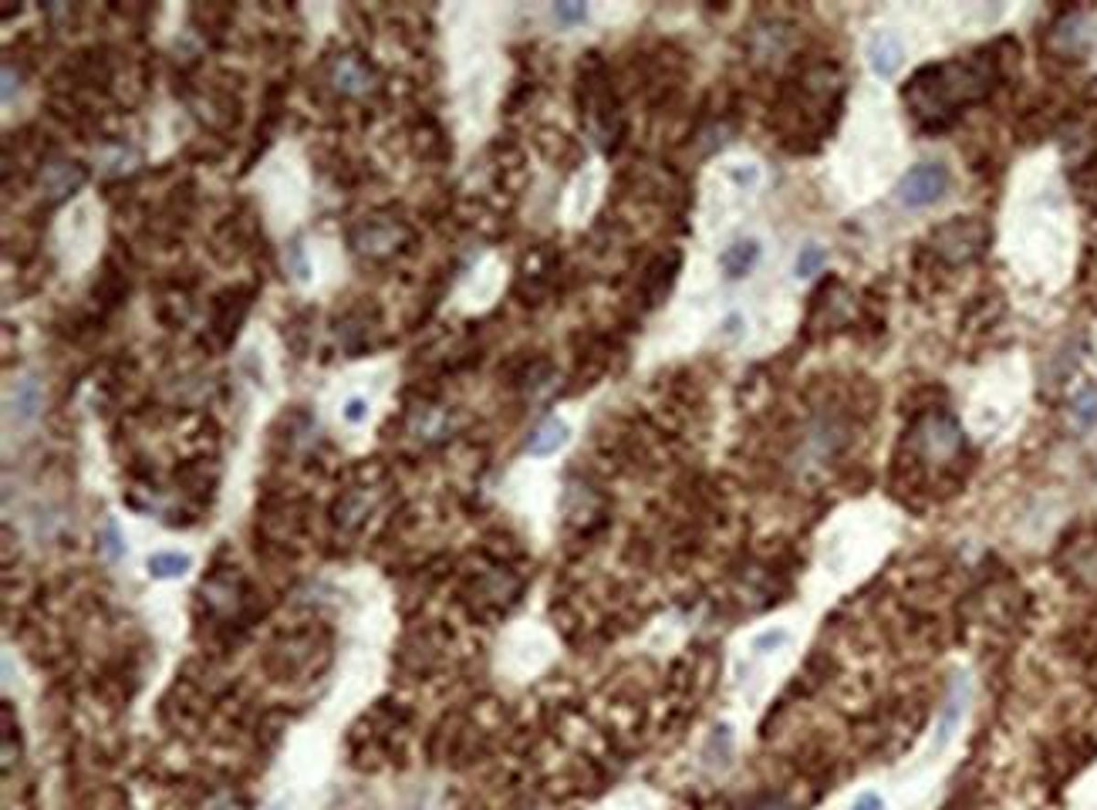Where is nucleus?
I'll return each instance as SVG.
<instances>
[{
  "label": "nucleus",
  "mask_w": 1097,
  "mask_h": 810,
  "mask_svg": "<svg viewBox=\"0 0 1097 810\" xmlns=\"http://www.w3.org/2000/svg\"><path fill=\"white\" fill-rule=\"evenodd\" d=\"M726 176H730L740 189H754L756 183H760V169L750 166V163H740V166H730V169H726Z\"/></svg>",
  "instance_id": "nucleus-13"
},
{
  "label": "nucleus",
  "mask_w": 1097,
  "mask_h": 810,
  "mask_svg": "<svg viewBox=\"0 0 1097 810\" xmlns=\"http://www.w3.org/2000/svg\"><path fill=\"white\" fill-rule=\"evenodd\" d=\"M193 567L186 554L179 551H159V554L149 557V574L159 577V581H169V577H183Z\"/></svg>",
  "instance_id": "nucleus-8"
},
{
  "label": "nucleus",
  "mask_w": 1097,
  "mask_h": 810,
  "mask_svg": "<svg viewBox=\"0 0 1097 810\" xmlns=\"http://www.w3.org/2000/svg\"><path fill=\"white\" fill-rule=\"evenodd\" d=\"M344 419H348V422H362V419H365V402H362V399H352V402H348V405H344Z\"/></svg>",
  "instance_id": "nucleus-17"
},
{
  "label": "nucleus",
  "mask_w": 1097,
  "mask_h": 810,
  "mask_svg": "<svg viewBox=\"0 0 1097 810\" xmlns=\"http://www.w3.org/2000/svg\"><path fill=\"white\" fill-rule=\"evenodd\" d=\"M756 260H760V240H736V244H730L726 250H723L720 267H723V274H726V278L740 280V278H746V274L754 270Z\"/></svg>",
  "instance_id": "nucleus-4"
},
{
  "label": "nucleus",
  "mask_w": 1097,
  "mask_h": 810,
  "mask_svg": "<svg viewBox=\"0 0 1097 810\" xmlns=\"http://www.w3.org/2000/svg\"><path fill=\"white\" fill-rule=\"evenodd\" d=\"M865 55H868V65H871V71H875L878 79H891L898 68H902L905 47H902V41H898V34H895V31H885V27H878V31L868 34Z\"/></svg>",
  "instance_id": "nucleus-2"
},
{
  "label": "nucleus",
  "mask_w": 1097,
  "mask_h": 810,
  "mask_svg": "<svg viewBox=\"0 0 1097 810\" xmlns=\"http://www.w3.org/2000/svg\"><path fill=\"white\" fill-rule=\"evenodd\" d=\"M820 264H824V250H820V247H804V250H800L797 254V264H794V274H797V278H814V274H817L820 270Z\"/></svg>",
  "instance_id": "nucleus-10"
},
{
  "label": "nucleus",
  "mask_w": 1097,
  "mask_h": 810,
  "mask_svg": "<svg viewBox=\"0 0 1097 810\" xmlns=\"http://www.w3.org/2000/svg\"><path fill=\"white\" fill-rule=\"evenodd\" d=\"M41 412V382L34 375H24L14 382L11 395H7V422L11 426H31Z\"/></svg>",
  "instance_id": "nucleus-3"
},
{
  "label": "nucleus",
  "mask_w": 1097,
  "mask_h": 810,
  "mask_svg": "<svg viewBox=\"0 0 1097 810\" xmlns=\"http://www.w3.org/2000/svg\"><path fill=\"white\" fill-rule=\"evenodd\" d=\"M567 433H571V429H567V422H561V419H543L541 426H537V433L531 436V443H527V453H531V456H551V453H557V449H561V446L567 443Z\"/></svg>",
  "instance_id": "nucleus-6"
},
{
  "label": "nucleus",
  "mask_w": 1097,
  "mask_h": 810,
  "mask_svg": "<svg viewBox=\"0 0 1097 810\" xmlns=\"http://www.w3.org/2000/svg\"><path fill=\"white\" fill-rule=\"evenodd\" d=\"M787 642V635L784 632H766L756 638V652H766V648H774V645H784Z\"/></svg>",
  "instance_id": "nucleus-15"
},
{
  "label": "nucleus",
  "mask_w": 1097,
  "mask_h": 810,
  "mask_svg": "<svg viewBox=\"0 0 1097 810\" xmlns=\"http://www.w3.org/2000/svg\"><path fill=\"white\" fill-rule=\"evenodd\" d=\"M334 81H338V89H344V91H362L368 85V68L352 55L338 58V65H334Z\"/></svg>",
  "instance_id": "nucleus-9"
},
{
  "label": "nucleus",
  "mask_w": 1097,
  "mask_h": 810,
  "mask_svg": "<svg viewBox=\"0 0 1097 810\" xmlns=\"http://www.w3.org/2000/svg\"><path fill=\"white\" fill-rule=\"evenodd\" d=\"M85 179H89V173L78 166V163H51V166L45 169V176H41V186H45V193H51L55 200H61L68 193H75Z\"/></svg>",
  "instance_id": "nucleus-5"
},
{
  "label": "nucleus",
  "mask_w": 1097,
  "mask_h": 810,
  "mask_svg": "<svg viewBox=\"0 0 1097 810\" xmlns=\"http://www.w3.org/2000/svg\"><path fill=\"white\" fill-rule=\"evenodd\" d=\"M585 7L581 4H557L554 7V17L561 24H575V21H585Z\"/></svg>",
  "instance_id": "nucleus-14"
},
{
  "label": "nucleus",
  "mask_w": 1097,
  "mask_h": 810,
  "mask_svg": "<svg viewBox=\"0 0 1097 810\" xmlns=\"http://www.w3.org/2000/svg\"><path fill=\"white\" fill-rule=\"evenodd\" d=\"M963 706H965V682H959V686L953 689V696H949L943 706V716H939V726H935V746L949 743L953 730L959 726V720H963Z\"/></svg>",
  "instance_id": "nucleus-7"
},
{
  "label": "nucleus",
  "mask_w": 1097,
  "mask_h": 810,
  "mask_svg": "<svg viewBox=\"0 0 1097 810\" xmlns=\"http://www.w3.org/2000/svg\"><path fill=\"white\" fill-rule=\"evenodd\" d=\"M4 81H7V85H4V101H11V95H14V71H11V65L4 68Z\"/></svg>",
  "instance_id": "nucleus-18"
},
{
  "label": "nucleus",
  "mask_w": 1097,
  "mask_h": 810,
  "mask_svg": "<svg viewBox=\"0 0 1097 810\" xmlns=\"http://www.w3.org/2000/svg\"><path fill=\"white\" fill-rule=\"evenodd\" d=\"M101 551H105V557H109V561H119V557H122V537H119V527H115V521H105V527H101Z\"/></svg>",
  "instance_id": "nucleus-11"
},
{
  "label": "nucleus",
  "mask_w": 1097,
  "mask_h": 810,
  "mask_svg": "<svg viewBox=\"0 0 1097 810\" xmlns=\"http://www.w3.org/2000/svg\"><path fill=\"white\" fill-rule=\"evenodd\" d=\"M288 267H290V274H294L298 280H308V278H311V267H308V257H304V247H301V240H290V247H288Z\"/></svg>",
  "instance_id": "nucleus-12"
},
{
  "label": "nucleus",
  "mask_w": 1097,
  "mask_h": 810,
  "mask_svg": "<svg viewBox=\"0 0 1097 810\" xmlns=\"http://www.w3.org/2000/svg\"><path fill=\"white\" fill-rule=\"evenodd\" d=\"M945 189H949V169L943 163H919L898 179L895 196L909 210H925V206L943 200Z\"/></svg>",
  "instance_id": "nucleus-1"
},
{
  "label": "nucleus",
  "mask_w": 1097,
  "mask_h": 810,
  "mask_svg": "<svg viewBox=\"0 0 1097 810\" xmlns=\"http://www.w3.org/2000/svg\"><path fill=\"white\" fill-rule=\"evenodd\" d=\"M851 810H885V804H881V797H878V794H861Z\"/></svg>",
  "instance_id": "nucleus-16"
}]
</instances>
